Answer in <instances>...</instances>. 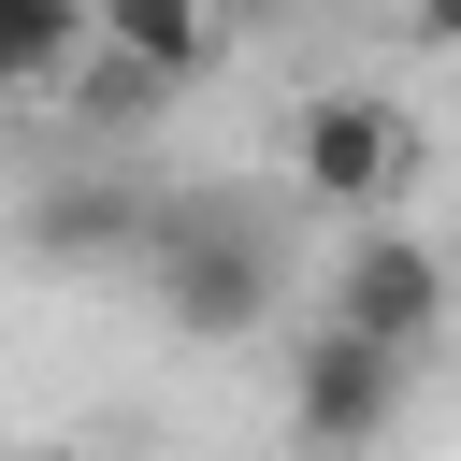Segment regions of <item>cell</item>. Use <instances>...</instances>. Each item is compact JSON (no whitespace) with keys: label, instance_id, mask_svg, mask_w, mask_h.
Here are the masks:
<instances>
[{"label":"cell","instance_id":"cell-1","mask_svg":"<svg viewBox=\"0 0 461 461\" xmlns=\"http://www.w3.org/2000/svg\"><path fill=\"white\" fill-rule=\"evenodd\" d=\"M144 274H158V317H173V331H202V346H230V331H259V317H274V245H259L230 202H158Z\"/></svg>","mask_w":461,"mask_h":461},{"label":"cell","instance_id":"cell-2","mask_svg":"<svg viewBox=\"0 0 461 461\" xmlns=\"http://www.w3.org/2000/svg\"><path fill=\"white\" fill-rule=\"evenodd\" d=\"M403 101H375V86H317L303 115H288V187L317 202V216H389V187H403Z\"/></svg>","mask_w":461,"mask_h":461},{"label":"cell","instance_id":"cell-3","mask_svg":"<svg viewBox=\"0 0 461 461\" xmlns=\"http://www.w3.org/2000/svg\"><path fill=\"white\" fill-rule=\"evenodd\" d=\"M447 259L418 245V230H389V216H360L346 245H331V331H360V346H389V360H418L432 331H447Z\"/></svg>","mask_w":461,"mask_h":461},{"label":"cell","instance_id":"cell-4","mask_svg":"<svg viewBox=\"0 0 461 461\" xmlns=\"http://www.w3.org/2000/svg\"><path fill=\"white\" fill-rule=\"evenodd\" d=\"M403 375L418 360H389V346H360V331H303L288 346V432H303V461H360L389 418H403Z\"/></svg>","mask_w":461,"mask_h":461},{"label":"cell","instance_id":"cell-5","mask_svg":"<svg viewBox=\"0 0 461 461\" xmlns=\"http://www.w3.org/2000/svg\"><path fill=\"white\" fill-rule=\"evenodd\" d=\"M86 58L158 101V86H187L216 58V0H86Z\"/></svg>","mask_w":461,"mask_h":461},{"label":"cell","instance_id":"cell-6","mask_svg":"<svg viewBox=\"0 0 461 461\" xmlns=\"http://www.w3.org/2000/svg\"><path fill=\"white\" fill-rule=\"evenodd\" d=\"M144 230H158V202H144V187H101V173L29 202V245H43V259H144Z\"/></svg>","mask_w":461,"mask_h":461},{"label":"cell","instance_id":"cell-7","mask_svg":"<svg viewBox=\"0 0 461 461\" xmlns=\"http://www.w3.org/2000/svg\"><path fill=\"white\" fill-rule=\"evenodd\" d=\"M86 72V0H0V101Z\"/></svg>","mask_w":461,"mask_h":461},{"label":"cell","instance_id":"cell-8","mask_svg":"<svg viewBox=\"0 0 461 461\" xmlns=\"http://www.w3.org/2000/svg\"><path fill=\"white\" fill-rule=\"evenodd\" d=\"M288 14H303V0H216V43H230V29H288Z\"/></svg>","mask_w":461,"mask_h":461},{"label":"cell","instance_id":"cell-9","mask_svg":"<svg viewBox=\"0 0 461 461\" xmlns=\"http://www.w3.org/2000/svg\"><path fill=\"white\" fill-rule=\"evenodd\" d=\"M403 29L418 43H461V0H403Z\"/></svg>","mask_w":461,"mask_h":461}]
</instances>
